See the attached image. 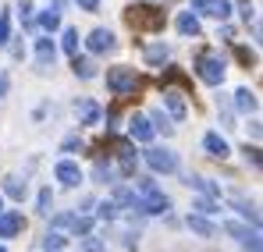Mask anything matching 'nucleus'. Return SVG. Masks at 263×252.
<instances>
[{"label":"nucleus","instance_id":"obj_32","mask_svg":"<svg viewBox=\"0 0 263 252\" xmlns=\"http://www.w3.org/2000/svg\"><path fill=\"white\" fill-rule=\"evenodd\" d=\"M11 43V11H0V50Z\"/></svg>","mask_w":263,"mask_h":252},{"label":"nucleus","instance_id":"obj_27","mask_svg":"<svg viewBox=\"0 0 263 252\" xmlns=\"http://www.w3.org/2000/svg\"><path fill=\"white\" fill-rule=\"evenodd\" d=\"M149 121H153V131H164V135H171V131H175L171 118H167L164 110H153V114H149Z\"/></svg>","mask_w":263,"mask_h":252},{"label":"nucleus","instance_id":"obj_13","mask_svg":"<svg viewBox=\"0 0 263 252\" xmlns=\"http://www.w3.org/2000/svg\"><path fill=\"white\" fill-rule=\"evenodd\" d=\"M199 14H210V18H217V22H228V18H231V0H203Z\"/></svg>","mask_w":263,"mask_h":252},{"label":"nucleus","instance_id":"obj_33","mask_svg":"<svg viewBox=\"0 0 263 252\" xmlns=\"http://www.w3.org/2000/svg\"><path fill=\"white\" fill-rule=\"evenodd\" d=\"M192 210H199L203 217H214L220 206H217V199H214V196H206V199H196V206H192Z\"/></svg>","mask_w":263,"mask_h":252},{"label":"nucleus","instance_id":"obj_20","mask_svg":"<svg viewBox=\"0 0 263 252\" xmlns=\"http://www.w3.org/2000/svg\"><path fill=\"white\" fill-rule=\"evenodd\" d=\"M71 68H75L79 79H96V64H92L89 57H79V53H75V57H71Z\"/></svg>","mask_w":263,"mask_h":252},{"label":"nucleus","instance_id":"obj_43","mask_svg":"<svg viewBox=\"0 0 263 252\" xmlns=\"http://www.w3.org/2000/svg\"><path fill=\"white\" fill-rule=\"evenodd\" d=\"M0 252H7V249H4V245H0Z\"/></svg>","mask_w":263,"mask_h":252},{"label":"nucleus","instance_id":"obj_42","mask_svg":"<svg viewBox=\"0 0 263 252\" xmlns=\"http://www.w3.org/2000/svg\"><path fill=\"white\" fill-rule=\"evenodd\" d=\"M0 210H4V199H0Z\"/></svg>","mask_w":263,"mask_h":252},{"label":"nucleus","instance_id":"obj_31","mask_svg":"<svg viewBox=\"0 0 263 252\" xmlns=\"http://www.w3.org/2000/svg\"><path fill=\"white\" fill-rule=\"evenodd\" d=\"M118 203H114V199H107V203H100V206H96V217H100V220H118Z\"/></svg>","mask_w":263,"mask_h":252},{"label":"nucleus","instance_id":"obj_28","mask_svg":"<svg viewBox=\"0 0 263 252\" xmlns=\"http://www.w3.org/2000/svg\"><path fill=\"white\" fill-rule=\"evenodd\" d=\"M40 25H43L46 32L61 29V11H57V7H50V11H43V14H40Z\"/></svg>","mask_w":263,"mask_h":252},{"label":"nucleus","instance_id":"obj_21","mask_svg":"<svg viewBox=\"0 0 263 252\" xmlns=\"http://www.w3.org/2000/svg\"><path fill=\"white\" fill-rule=\"evenodd\" d=\"M164 103H167V110H171L175 121L185 118V100H181V92H164Z\"/></svg>","mask_w":263,"mask_h":252},{"label":"nucleus","instance_id":"obj_9","mask_svg":"<svg viewBox=\"0 0 263 252\" xmlns=\"http://www.w3.org/2000/svg\"><path fill=\"white\" fill-rule=\"evenodd\" d=\"M22 227H25V220L18 210H0V238H14V235H22Z\"/></svg>","mask_w":263,"mask_h":252},{"label":"nucleus","instance_id":"obj_3","mask_svg":"<svg viewBox=\"0 0 263 252\" xmlns=\"http://www.w3.org/2000/svg\"><path fill=\"white\" fill-rule=\"evenodd\" d=\"M107 89L114 92V96H128L139 89V75H135V68H125V64H118V68H107Z\"/></svg>","mask_w":263,"mask_h":252},{"label":"nucleus","instance_id":"obj_37","mask_svg":"<svg viewBox=\"0 0 263 252\" xmlns=\"http://www.w3.org/2000/svg\"><path fill=\"white\" fill-rule=\"evenodd\" d=\"M242 153H246V160H249L253 167H260V146H246Z\"/></svg>","mask_w":263,"mask_h":252},{"label":"nucleus","instance_id":"obj_30","mask_svg":"<svg viewBox=\"0 0 263 252\" xmlns=\"http://www.w3.org/2000/svg\"><path fill=\"white\" fill-rule=\"evenodd\" d=\"M86 149V142H82V135L75 131V135H68L64 142H61V153H82Z\"/></svg>","mask_w":263,"mask_h":252},{"label":"nucleus","instance_id":"obj_40","mask_svg":"<svg viewBox=\"0 0 263 252\" xmlns=\"http://www.w3.org/2000/svg\"><path fill=\"white\" fill-rule=\"evenodd\" d=\"M7 89H11V79H7V75H0V100L7 96Z\"/></svg>","mask_w":263,"mask_h":252},{"label":"nucleus","instance_id":"obj_4","mask_svg":"<svg viewBox=\"0 0 263 252\" xmlns=\"http://www.w3.org/2000/svg\"><path fill=\"white\" fill-rule=\"evenodd\" d=\"M142 160L149 164V170H157V174H175L178 170V157L171 149H157V146H149L146 153H142Z\"/></svg>","mask_w":263,"mask_h":252},{"label":"nucleus","instance_id":"obj_22","mask_svg":"<svg viewBox=\"0 0 263 252\" xmlns=\"http://www.w3.org/2000/svg\"><path fill=\"white\" fill-rule=\"evenodd\" d=\"M171 57V50L164 46V43H153V46H146V64H164Z\"/></svg>","mask_w":263,"mask_h":252},{"label":"nucleus","instance_id":"obj_41","mask_svg":"<svg viewBox=\"0 0 263 252\" xmlns=\"http://www.w3.org/2000/svg\"><path fill=\"white\" fill-rule=\"evenodd\" d=\"M238 61H242V64H253V53H249V50H242V46H238Z\"/></svg>","mask_w":263,"mask_h":252},{"label":"nucleus","instance_id":"obj_24","mask_svg":"<svg viewBox=\"0 0 263 252\" xmlns=\"http://www.w3.org/2000/svg\"><path fill=\"white\" fill-rule=\"evenodd\" d=\"M61 46H64V53H71V57H75V53H79V29H71V25H68V29L61 32Z\"/></svg>","mask_w":263,"mask_h":252},{"label":"nucleus","instance_id":"obj_44","mask_svg":"<svg viewBox=\"0 0 263 252\" xmlns=\"http://www.w3.org/2000/svg\"><path fill=\"white\" fill-rule=\"evenodd\" d=\"M57 252H64V249H57Z\"/></svg>","mask_w":263,"mask_h":252},{"label":"nucleus","instance_id":"obj_2","mask_svg":"<svg viewBox=\"0 0 263 252\" xmlns=\"http://www.w3.org/2000/svg\"><path fill=\"white\" fill-rule=\"evenodd\" d=\"M196 75H199V82H206V85H220L224 75H228V64H224L220 53H199L196 57Z\"/></svg>","mask_w":263,"mask_h":252},{"label":"nucleus","instance_id":"obj_34","mask_svg":"<svg viewBox=\"0 0 263 252\" xmlns=\"http://www.w3.org/2000/svg\"><path fill=\"white\" fill-rule=\"evenodd\" d=\"M71 231L75 235H89L92 231V217H71Z\"/></svg>","mask_w":263,"mask_h":252},{"label":"nucleus","instance_id":"obj_5","mask_svg":"<svg viewBox=\"0 0 263 252\" xmlns=\"http://www.w3.org/2000/svg\"><path fill=\"white\" fill-rule=\"evenodd\" d=\"M224 231H228L246 252H260V231H256V227H246V224H235V220H231V224H224Z\"/></svg>","mask_w":263,"mask_h":252},{"label":"nucleus","instance_id":"obj_7","mask_svg":"<svg viewBox=\"0 0 263 252\" xmlns=\"http://www.w3.org/2000/svg\"><path fill=\"white\" fill-rule=\"evenodd\" d=\"M157 131H153V121L146 114H132L128 118V139L132 142H149Z\"/></svg>","mask_w":263,"mask_h":252},{"label":"nucleus","instance_id":"obj_17","mask_svg":"<svg viewBox=\"0 0 263 252\" xmlns=\"http://www.w3.org/2000/svg\"><path fill=\"white\" fill-rule=\"evenodd\" d=\"M75 114L82 118V125H96V121H100V107H96L92 100H79V103H75Z\"/></svg>","mask_w":263,"mask_h":252},{"label":"nucleus","instance_id":"obj_6","mask_svg":"<svg viewBox=\"0 0 263 252\" xmlns=\"http://www.w3.org/2000/svg\"><path fill=\"white\" fill-rule=\"evenodd\" d=\"M86 46H89V53H114L118 50V36L110 29H92Z\"/></svg>","mask_w":263,"mask_h":252},{"label":"nucleus","instance_id":"obj_25","mask_svg":"<svg viewBox=\"0 0 263 252\" xmlns=\"http://www.w3.org/2000/svg\"><path fill=\"white\" fill-rule=\"evenodd\" d=\"M231 206H235V210L242 213V217H246V220H249L253 227H260V213H256V206H253V203H246V199H235Z\"/></svg>","mask_w":263,"mask_h":252},{"label":"nucleus","instance_id":"obj_19","mask_svg":"<svg viewBox=\"0 0 263 252\" xmlns=\"http://www.w3.org/2000/svg\"><path fill=\"white\" fill-rule=\"evenodd\" d=\"M235 107H238L242 114H253V110H256V92H249V89H235Z\"/></svg>","mask_w":263,"mask_h":252},{"label":"nucleus","instance_id":"obj_12","mask_svg":"<svg viewBox=\"0 0 263 252\" xmlns=\"http://www.w3.org/2000/svg\"><path fill=\"white\" fill-rule=\"evenodd\" d=\"M175 25H178V32H181L185 40H196V36L203 32V29H199V14H196V11H181Z\"/></svg>","mask_w":263,"mask_h":252},{"label":"nucleus","instance_id":"obj_29","mask_svg":"<svg viewBox=\"0 0 263 252\" xmlns=\"http://www.w3.org/2000/svg\"><path fill=\"white\" fill-rule=\"evenodd\" d=\"M4 192H7L11 199H18V203H22V199H25V181H18V178H7V181H4Z\"/></svg>","mask_w":263,"mask_h":252},{"label":"nucleus","instance_id":"obj_10","mask_svg":"<svg viewBox=\"0 0 263 252\" xmlns=\"http://www.w3.org/2000/svg\"><path fill=\"white\" fill-rule=\"evenodd\" d=\"M53 57H57V43L50 40V36L36 40V64H40V71L53 68Z\"/></svg>","mask_w":263,"mask_h":252},{"label":"nucleus","instance_id":"obj_11","mask_svg":"<svg viewBox=\"0 0 263 252\" xmlns=\"http://www.w3.org/2000/svg\"><path fill=\"white\" fill-rule=\"evenodd\" d=\"M203 149H206L210 157H217V160H224V157L231 153V146H228V139H224L220 131H206V135H203Z\"/></svg>","mask_w":263,"mask_h":252},{"label":"nucleus","instance_id":"obj_35","mask_svg":"<svg viewBox=\"0 0 263 252\" xmlns=\"http://www.w3.org/2000/svg\"><path fill=\"white\" fill-rule=\"evenodd\" d=\"M92 178H96V181H110V178H114V170H110V164L96 160V167H92Z\"/></svg>","mask_w":263,"mask_h":252},{"label":"nucleus","instance_id":"obj_1","mask_svg":"<svg viewBox=\"0 0 263 252\" xmlns=\"http://www.w3.org/2000/svg\"><path fill=\"white\" fill-rule=\"evenodd\" d=\"M135 196H139V206H142V213H149V217H157V213H167V210H171V199L160 192V185H157L153 178H135Z\"/></svg>","mask_w":263,"mask_h":252},{"label":"nucleus","instance_id":"obj_16","mask_svg":"<svg viewBox=\"0 0 263 252\" xmlns=\"http://www.w3.org/2000/svg\"><path fill=\"white\" fill-rule=\"evenodd\" d=\"M118 164H121V174H135V153H132V142H118Z\"/></svg>","mask_w":263,"mask_h":252},{"label":"nucleus","instance_id":"obj_8","mask_svg":"<svg viewBox=\"0 0 263 252\" xmlns=\"http://www.w3.org/2000/svg\"><path fill=\"white\" fill-rule=\"evenodd\" d=\"M53 174H57V181H61L64 188H79V185H82V167H79L75 160H61V164L53 167Z\"/></svg>","mask_w":263,"mask_h":252},{"label":"nucleus","instance_id":"obj_14","mask_svg":"<svg viewBox=\"0 0 263 252\" xmlns=\"http://www.w3.org/2000/svg\"><path fill=\"white\" fill-rule=\"evenodd\" d=\"M185 224H189V231H192V235H199V238H214V235H217V227H214L203 213H189V220H185Z\"/></svg>","mask_w":263,"mask_h":252},{"label":"nucleus","instance_id":"obj_38","mask_svg":"<svg viewBox=\"0 0 263 252\" xmlns=\"http://www.w3.org/2000/svg\"><path fill=\"white\" fill-rule=\"evenodd\" d=\"M53 227H71V213H57L53 217Z\"/></svg>","mask_w":263,"mask_h":252},{"label":"nucleus","instance_id":"obj_26","mask_svg":"<svg viewBox=\"0 0 263 252\" xmlns=\"http://www.w3.org/2000/svg\"><path fill=\"white\" fill-rule=\"evenodd\" d=\"M79 249H82V252H107V242H103V238H96V235L89 231V235H82Z\"/></svg>","mask_w":263,"mask_h":252},{"label":"nucleus","instance_id":"obj_39","mask_svg":"<svg viewBox=\"0 0 263 252\" xmlns=\"http://www.w3.org/2000/svg\"><path fill=\"white\" fill-rule=\"evenodd\" d=\"M82 11H100V0H75Z\"/></svg>","mask_w":263,"mask_h":252},{"label":"nucleus","instance_id":"obj_36","mask_svg":"<svg viewBox=\"0 0 263 252\" xmlns=\"http://www.w3.org/2000/svg\"><path fill=\"white\" fill-rule=\"evenodd\" d=\"M36 206H40V213H50V206H53V192H50V188H43V192H40Z\"/></svg>","mask_w":263,"mask_h":252},{"label":"nucleus","instance_id":"obj_15","mask_svg":"<svg viewBox=\"0 0 263 252\" xmlns=\"http://www.w3.org/2000/svg\"><path fill=\"white\" fill-rule=\"evenodd\" d=\"M128 22L132 25H149V29H160L164 18L160 14H146V7H128Z\"/></svg>","mask_w":263,"mask_h":252},{"label":"nucleus","instance_id":"obj_18","mask_svg":"<svg viewBox=\"0 0 263 252\" xmlns=\"http://www.w3.org/2000/svg\"><path fill=\"white\" fill-rule=\"evenodd\" d=\"M185 185H189V188H199L203 196H214V199L220 196L217 185H214V181H206V178H199V174H185Z\"/></svg>","mask_w":263,"mask_h":252},{"label":"nucleus","instance_id":"obj_23","mask_svg":"<svg viewBox=\"0 0 263 252\" xmlns=\"http://www.w3.org/2000/svg\"><path fill=\"white\" fill-rule=\"evenodd\" d=\"M40 245H43V252H57V249H64V245H68V238H64L61 231H46Z\"/></svg>","mask_w":263,"mask_h":252}]
</instances>
